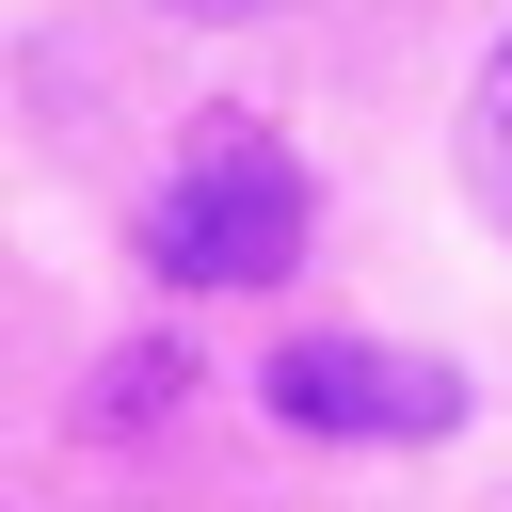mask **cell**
<instances>
[{
  "label": "cell",
  "mask_w": 512,
  "mask_h": 512,
  "mask_svg": "<svg viewBox=\"0 0 512 512\" xmlns=\"http://www.w3.org/2000/svg\"><path fill=\"white\" fill-rule=\"evenodd\" d=\"M256 400L288 432H336V448H432V432H464V368L448 352H384V336H288L256 368Z\"/></svg>",
  "instance_id": "2"
},
{
  "label": "cell",
  "mask_w": 512,
  "mask_h": 512,
  "mask_svg": "<svg viewBox=\"0 0 512 512\" xmlns=\"http://www.w3.org/2000/svg\"><path fill=\"white\" fill-rule=\"evenodd\" d=\"M160 384H176V352H112V400H96V416H112V432H144V416H160Z\"/></svg>",
  "instance_id": "4"
},
{
  "label": "cell",
  "mask_w": 512,
  "mask_h": 512,
  "mask_svg": "<svg viewBox=\"0 0 512 512\" xmlns=\"http://www.w3.org/2000/svg\"><path fill=\"white\" fill-rule=\"evenodd\" d=\"M176 16H272V0H176Z\"/></svg>",
  "instance_id": "5"
},
{
  "label": "cell",
  "mask_w": 512,
  "mask_h": 512,
  "mask_svg": "<svg viewBox=\"0 0 512 512\" xmlns=\"http://www.w3.org/2000/svg\"><path fill=\"white\" fill-rule=\"evenodd\" d=\"M464 192H480V224L512 240V32H496V64H480V96H464Z\"/></svg>",
  "instance_id": "3"
},
{
  "label": "cell",
  "mask_w": 512,
  "mask_h": 512,
  "mask_svg": "<svg viewBox=\"0 0 512 512\" xmlns=\"http://www.w3.org/2000/svg\"><path fill=\"white\" fill-rule=\"evenodd\" d=\"M304 224H320V192H304L288 128L272 112H192V144H176V176L144 208V272H176V288H272L304 256Z\"/></svg>",
  "instance_id": "1"
}]
</instances>
